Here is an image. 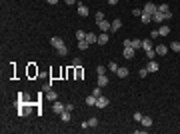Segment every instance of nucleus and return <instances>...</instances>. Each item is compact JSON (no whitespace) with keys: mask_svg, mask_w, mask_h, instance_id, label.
<instances>
[{"mask_svg":"<svg viewBox=\"0 0 180 134\" xmlns=\"http://www.w3.org/2000/svg\"><path fill=\"white\" fill-rule=\"evenodd\" d=\"M108 104H110V98H108V96H98V98H96V108H106Z\"/></svg>","mask_w":180,"mask_h":134,"instance_id":"obj_1","label":"nucleus"},{"mask_svg":"<svg viewBox=\"0 0 180 134\" xmlns=\"http://www.w3.org/2000/svg\"><path fill=\"white\" fill-rule=\"evenodd\" d=\"M66 110V104H62V102H54V104H52V112H56V114H62V112Z\"/></svg>","mask_w":180,"mask_h":134,"instance_id":"obj_2","label":"nucleus"},{"mask_svg":"<svg viewBox=\"0 0 180 134\" xmlns=\"http://www.w3.org/2000/svg\"><path fill=\"white\" fill-rule=\"evenodd\" d=\"M156 10H158V6H156V4H152V2H148L146 6L142 8V12H144V14H154Z\"/></svg>","mask_w":180,"mask_h":134,"instance_id":"obj_3","label":"nucleus"},{"mask_svg":"<svg viewBox=\"0 0 180 134\" xmlns=\"http://www.w3.org/2000/svg\"><path fill=\"white\" fill-rule=\"evenodd\" d=\"M110 40V36H108V32H100V36H98V40H96V44H100V46H104L106 42Z\"/></svg>","mask_w":180,"mask_h":134,"instance_id":"obj_4","label":"nucleus"},{"mask_svg":"<svg viewBox=\"0 0 180 134\" xmlns=\"http://www.w3.org/2000/svg\"><path fill=\"white\" fill-rule=\"evenodd\" d=\"M110 26H112V22H108V20H102V22H98V28H100L102 32H110Z\"/></svg>","mask_w":180,"mask_h":134,"instance_id":"obj_5","label":"nucleus"},{"mask_svg":"<svg viewBox=\"0 0 180 134\" xmlns=\"http://www.w3.org/2000/svg\"><path fill=\"white\" fill-rule=\"evenodd\" d=\"M134 52H136V50L130 46V48H124L122 54H124V58H126V60H132V58H134Z\"/></svg>","mask_w":180,"mask_h":134,"instance_id":"obj_6","label":"nucleus"},{"mask_svg":"<svg viewBox=\"0 0 180 134\" xmlns=\"http://www.w3.org/2000/svg\"><path fill=\"white\" fill-rule=\"evenodd\" d=\"M50 44L54 46V48H58V46H62V44H64V40H62L60 36H52V38H50Z\"/></svg>","mask_w":180,"mask_h":134,"instance_id":"obj_7","label":"nucleus"},{"mask_svg":"<svg viewBox=\"0 0 180 134\" xmlns=\"http://www.w3.org/2000/svg\"><path fill=\"white\" fill-rule=\"evenodd\" d=\"M168 50H170V46H164V44L156 46V54H160V56H166V54H168Z\"/></svg>","mask_w":180,"mask_h":134,"instance_id":"obj_8","label":"nucleus"},{"mask_svg":"<svg viewBox=\"0 0 180 134\" xmlns=\"http://www.w3.org/2000/svg\"><path fill=\"white\" fill-rule=\"evenodd\" d=\"M120 28H122V20H120V18H114V20H112V26H110V30H114V32H116V30H120Z\"/></svg>","mask_w":180,"mask_h":134,"instance_id":"obj_9","label":"nucleus"},{"mask_svg":"<svg viewBox=\"0 0 180 134\" xmlns=\"http://www.w3.org/2000/svg\"><path fill=\"white\" fill-rule=\"evenodd\" d=\"M146 68H148V72H158V68H160V66H158V62H156V60H150Z\"/></svg>","mask_w":180,"mask_h":134,"instance_id":"obj_10","label":"nucleus"},{"mask_svg":"<svg viewBox=\"0 0 180 134\" xmlns=\"http://www.w3.org/2000/svg\"><path fill=\"white\" fill-rule=\"evenodd\" d=\"M46 98H48L50 102H56V100H58V94H56V92H54L52 88H50L48 92H46Z\"/></svg>","mask_w":180,"mask_h":134,"instance_id":"obj_11","label":"nucleus"},{"mask_svg":"<svg viewBox=\"0 0 180 134\" xmlns=\"http://www.w3.org/2000/svg\"><path fill=\"white\" fill-rule=\"evenodd\" d=\"M152 20H154V22H164V14H162L160 10H156L154 14H152Z\"/></svg>","mask_w":180,"mask_h":134,"instance_id":"obj_12","label":"nucleus"},{"mask_svg":"<svg viewBox=\"0 0 180 134\" xmlns=\"http://www.w3.org/2000/svg\"><path fill=\"white\" fill-rule=\"evenodd\" d=\"M116 76H118V78H126V76H128V68L120 66L118 70H116Z\"/></svg>","mask_w":180,"mask_h":134,"instance_id":"obj_13","label":"nucleus"},{"mask_svg":"<svg viewBox=\"0 0 180 134\" xmlns=\"http://www.w3.org/2000/svg\"><path fill=\"white\" fill-rule=\"evenodd\" d=\"M108 82H110V80H108V76H106V74H100V76H98V86H106V84H108Z\"/></svg>","mask_w":180,"mask_h":134,"instance_id":"obj_14","label":"nucleus"},{"mask_svg":"<svg viewBox=\"0 0 180 134\" xmlns=\"http://www.w3.org/2000/svg\"><path fill=\"white\" fill-rule=\"evenodd\" d=\"M96 40H98V36H96V34H92V32H86V42H88V44H94Z\"/></svg>","mask_w":180,"mask_h":134,"instance_id":"obj_15","label":"nucleus"},{"mask_svg":"<svg viewBox=\"0 0 180 134\" xmlns=\"http://www.w3.org/2000/svg\"><path fill=\"white\" fill-rule=\"evenodd\" d=\"M140 20H142V24H150V22H152V14H144V12H142Z\"/></svg>","mask_w":180,"mask_h":134,"instance_id":"obj_16","label":"nucleus"},{"mask_svg":"<svg viewBox=\"0 0 180 134\" xmlns=\"http://www.w3.org/2000/svg\"><path fill=\"white\" fill-rule=\"evenodd\" d=\"M158 34H160V36H168V34H170V28L164 24V26H160V28H158Z\"/></svg>","mask_w":180,"mask_h":134,"instance_id":"obj_17","label":"nucleus"},{"mask_svg":"<svg viewBox=\"0 0 180 134\" xmlns=\"http://www.w3.org/2000/svg\"><path fill=\"white\" fill-rule=\"evenodd\" d=\"M78 14H80V16H84V18H86V16H88V8H86L84 4H78Z\"/></svg>","mask_w":180,"mask_h":134,"instance_id":"obj_18","label":"nucleus"},{"mask_svg":"<svg viewBox=\"0 0 180 134\" xmlns=\"http://www.w3.org/2000/svg\"><path fill=\"white\" fill-rule=\"evenodd\" d=\"M86 106H96V96H94V94L86 96Z\"/></svg>","mask_w":180,"mask_h":134,"instance_id":"obj_19","label":"nucleus"},{"mask_svg":"<svg viewBox=\"0 0 180 134\" xmlns=\"http://www.w3.org/2000/svg\"><path fill=\"white\" fill-rule=\"evenodd\" d=\"M140 122H142V126L150 128V126H152V118H150V116H142V120H140Z\"/></svg>","mask_w":180,"mask_h":134,"instance_id":"obj_20","label":"nucleus"},{"mask_svg":"<svg viewBox=\"0 0 180 134\" xmlns=\"http://www.w3.org/2000/svg\"><path fill=\"white\" fill-rule=\"evenodd\" d=\"M60 118H62V122H70L72 116H70V112H68V110H64L62 114H60Z\"/></svg>","mask_w":180,"mask_h":134,"instance_id":"obj_21","label":"nucleus"},{"mask_svg":"<svg viewBox=\"0 0 180 134\" xmlns=\"http://www.w3.org/2000/svg\"><path fill=\"white\" fill-rule=\"evenodd\" d=\"M56 50H58V54H60V56H66V54H68V48H66V44H62V46H58Z\"/></svg>","mask_w":180,"mask_h":134,"instance_id":"obj_22","label":"nucleus"},{"mask_svg":"<svg viewBox=\"0 0 180 134\" xmlns=\"http://www.w3.org/2000/svg\"><path fill=\"white\" fill-rule=\"evenodd\" d=\"M154 56H156V50H154V48L146 50V58H148V60H154Z\"/></svg>","mask_w":180,"mask_h":134,"instance_id":"obj_23","label":"nucleus"},{"mask_svg":"<svg viewBox=\"0 0 180 134\" xmlns=\"http://www.w3.org/2000/svg\"><path fill=\"white\" fill-rule=\"evenodd\" d=\"M142 48H144V52H146V50L154 48V46H152V42H150V40H142Z\"/></svg>","mask_w":180,"mask_h":134,"instance_id":"obj_24","label":"nucleus"},{"mask_svg":"<svg viewBox=\"0 0 180 134\" xmlns=\"http://www.w3.org/2000/svg\"><path fill=\"white\" fill-rule=\"evenodd\" d=\"M76 38H78V42L80 40H86V32L84 30H76Z\"/></svg>","mask_w":180,"mask_h":134,"instance_id":"obj_25","label":"nucleus"},{"mask_svg":"<svg viewBox=\"0 0 180 134\" xmlns=\"http://www.w3.org/2000/svg\"><path fill=\"white\" fill-rule=\"evenodd\" d=\"M86 48H90V44L86 42V40H80L78 42V50H86Z\"/></svg>","mask_w":180,"mask_h":134,"instance_id":"obj_26","label":"nucleus"},{"mask_svg":"<svg viewBox=\"0 0 180 134\" xmlns=\"http://www.w3.org/2000/svg\"><path fill=\"white\" fill-rule=\"evenodd\" d=\"M132 48H142V40H140V38H136V40H132Z\"/></svg>","mask_w":180,"mask_h":134,"instance_id":"obj_27","label":"nucleus"},{"mask_svg":"<svg viewBox=\"0 0 180 134\" xmlns=\"http://www.w3.org/2000/svg\"><path fill=\"white\" fill-rule=\"evenodd\" d=\"M102 20H106V16H104V14H102V12L98 10V12H96V24L102 22Z\"/></svg>","mask_w":180,"mask_h":134,"instance_id":"obj_28","label":"nucleus"},{"mask_svg":"<svg viewBox=\"0 0 180 134\" xmlns=\"http://www.w3.org/2000/svg\"><path fill=\"white\" fill-rule=\"evenodd\" d=\"M88 126H90V128H96V126H98V118H90Z\"/></svg>","mask_w":180,"mask_h":134,"instance_id":"obj_29","label":"nucleus"},{"mask_svg":"<svg viewBox=\"0 0 180 134\" xmlns=\"http://www.w3.org/2000/svg\"><path fill=\"white\" fill-rule=\"evenodd\" d=\"M170 50H174V52H180V42H172V44H170Z\"/></svg>","mask_w":180,"mask_h":134,"instance_id":"obj_30","label":"nucleus"},{"mask_svg":"<svg viewBox=\"0 0 180 134\" xmlns=\"http://www.w3.org/2000/svg\"><path fill=\"white\" fill-rule=\"evenodd\" d=\"M118 68H120V66H118L116 62H110V64H108V70H112L114 74H116V70H118Z\"/></svg>","mask_w":180,"mask_h":134,"instance_id":"obj_31","label":"nucleus"},{"mask_svg":"<svg viewBox=\"0 0 180 134\" xmlns=\"http://www.w3.org/2000/svg\"><path fill=\"white\" fill-rule=\"evenodd\" d=\"M96 74H98V76H100V74H106V66H102V64H100V66L96 68Z\"/></svg>","mask_w":180,"mask_h":134,"instance_id":"obj_32","label":"nucleus"},{"mask_svg":"<svg viewBox=\"0 0 180 134\" xmlns=\"http://www.w3.org/2000/svg\"><path fill=\"white\" fill-rule=\"evenodd\" d=\"M72 66H74V68L82 66V60H80V58H74V60H72Z\"/></svg>","mask_w":180,"mask_h":134,"instance_id":"obj_33","label":"nucleus"},{"mask_svg":"<svg viewBox=\"0 0 180 134\" xmlns=\"http://www.w3.org/2000/svg\"><path fill=\"white\" fill-rule=\"evenodd\" d=\"M138 74H140V78H146V76H148V68H142Z\"/></svg>","mask_w":180,"mask_h":134,"instance_id":"obj_34","label":"nucleus"},{"mask_svg":"<svg viewBox=\"0 0 180 134\" xmlns=\"http://www.w3.org/2000/svg\"><path fill=\"white\" fill-rule=\"evenodd\" d=\"M158 10H160V12H168L170 8H168V4H160V6H158Z\"/></svg>","mask_w":180,"mask_h":134,"instance_id":"obj_35","label":"nucleus"},{"mask_svg":"<svg viewBox=\"0 0 180 134\" xmlns=\"http://www.w3.org/2000/svg\"><path fill=\"white\" fill-rule=\"evenodd\" d=\"M92 94H94V96H96V98H98V96H102V94H100V86H96V88L92 90Z\"/></svg>","mask_w":180,"mask_h":134,"instance_id":"obj_36","label":"nucleus"},{"mask_svg":"<svg viewBox=\"0 0 180 134\" xmlns=\"http://www.w3.org/2000/svg\"><path fill=\"white\" fill-rule=\"evenodd\" d=\"M162 14H164V20H170V18H172V12H162Z\"/></svg>","mask_w":180,"mask_h":134,"instance_id":"obj_37","label":"nucleus"},{"mask_svg":"<svg viewBox=\"0 0 180 134\" xmlns=\"http://www.w3.org/2000/svg\"><path fill=\"white\" fill-rule=\"evenodd\" d=\"M130 46H132V40L126 38V40H124V48H130Z\"/></svg>","mask_w":180,"mask_h":134,"instance_id":"obj_38","label":"nucleus"},{"mask_svg":"<svg viewBox=\"0 0 180 134\" xmlns=\"http://www.w3.org/2000/svg\"><path fill=\"white\" fill-rule=\"evenodd\" d=\"M134 120H138V122L142 120V114H140V112H134Z\"/></svg>","mask_w":180,"mask_h":134,"instance_id":"obj_39","label":"nucleus"},{"mask_svg":"<svg viewBox=\"0 0 180 134\" xmlns=\"http://www.w3.org/2000/svg\"><path fill=\"white\" fill-rule=\"evenodd\" d=\"M66 110H68V112L74 110V104H72V102H68V104H66Z\"/></svg>","mask_w":180,"mask_h":134,"instance_id":"obj_40","label":"nucleus"},{"mask_svg":"<svg viewBox=\"0 0 180 134\" xmlns=\"http://www.w3.org/2000/svg\"><path fill=\"white\" fill-rule=\"evenodd\" d=\"M132 14H134V16H142V10H140V8H136V10L132 12Z\"/></svg>","mask_w":180,"mask_h":134,"instance_id":"obj_41","label":"nucleus"},{"mask_svg":"<svg viewBox=\"0 0 180 134\" xmlns=\"http://www.w3.org/2000/svg\"><path fill=\"white\" fill-rule=\"evenodd\" d=\"M156 36H160V34H158V30H152V32H150V38H156Z\"/></svg>","mask_w":180,"mask_h":134,"instance_id":"obj_42","label":"nucleus"},{"mask_svg":"<svg viewBox=\"0 0 180 134\" xmlns=\"http://www.w3.org/2000/svg\"><path fill=\"white\" fill-rule=\"evenodd\" d=\"M64 2H66L68 6H70V4H76V2H78V0H64Z\"/></svg>","mask_w":180,"mask_h":134,"instance_id":"obj_43","label":"nucleus"},{"mask_svg":"<svg viewBox=\"0 0 180 134\" xmlns=\"http://www.w3.org/2000/svg\"><path fill=\"white\" fill-rule=\"evenodd\" d=\"M106 2H108L110 6H114V4H118V0H106Z\"/></svg>","mask_w":180,"mask_h":134,"instance_id":"obj_44","label":"nucleus"},{"mask_svg":"<svg viewBox=\"0 0 180 134\" xmlns=\"http://www.w3.org/2000/svg\"><path fill=\"white\" fill-rule=\"evenodd\" d=\"M46 2H48V4H52V6H54V4H56L58 0H46Z\"/></svg>","mask_w":180,"mask_h":134,"instance_id":"obj_45","label":"nucleus"}]
</instances>
